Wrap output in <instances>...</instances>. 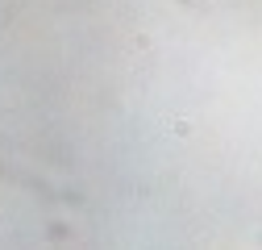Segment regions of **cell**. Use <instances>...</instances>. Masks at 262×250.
Returning <instances> with one entry per match:
<instances>
[{
	"label": "cell",
	"mask_w": 262,
	"mask_h": 250,
	"mask_svg": "<svg viewBox=\"0 0 262 250\" xmlns=\"http://www.w3.org/2000/svg\"><path fill=\"white\" fill-rule=\"evenodd\" d=\"M171 130H175V134H179V138H187V134H191V121H183V117H179V121H175V125H171Z\"/></svg>",
	"instance_id": "obj_1"
}]
</instances>
